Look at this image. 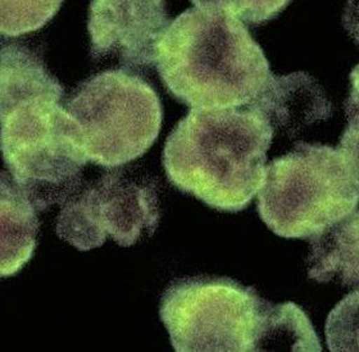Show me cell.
<instances>
[{"mask_svg": "<svg viewBox=\"0 0 359 352\" xmlns=\"http://www.w3.org/2000/svg\"><path fill=\"white\" fill-rule=\"evenodd\" d=\"M196 8L217 10L244 22L261 24L276 18L292 0H190Z\"/></svg>", "mask_w": 359, "mask_h": 352, "instance_id": "cell-15", "label": "cell"}, {"mask_svg": "<svg viewBox=\"0 0 359 352\" xmlns=\"http://www.w3.org/2000/svg\"><path fill=\"white\" fill-rule=\"evenodd\" d=\"M273 132L295 137L316 122L329 120L332 105L321 85L306 72L272 76L262 94L247 105Z\"/></svg>", "mask_w": 359, "mask_h": 352, "instance_id": "cell-9", "label": "cell"}, {"mask_svg": "<svg viewBox=\"0 0 359 352\" xmlns=\"http://www.w3.org/2000/svg\"><path fill=\"white\" fill-rule=\"evenodd\" d=\"M0 151L8 180L36 211L77 192L89 162L75 122L52 98L26 101L0 120Z\"/></svg>", "mask_w": 359, "mask_h": 352, "instance_id": "cell-4", "label": "cell"}, {"mask_svg": "<svg viewBox=\"0 0 359 352\" xmlns=\"http://www.w3.org/2000/svg\"><path fill=\"white\" fill-rule=\"evenodd\" d=\"M154 63L167 90L191 109L245 106L273 76L244 23L196 7L170 22Z\"/></svg>", "mask_w": 359, "mask_h": 352, "instance_id": "cell-1", "label": "cell"}, {"mask_svg": "<svg viewBox=\"0 0 359 352\" xmlns=\"http://www.w3.org/2000/svg\"><path fill=\"white\" fill-rule=\"evenodd\" d=\"M63 0H0V35L17 38L41 29Z\"/></svg>", "mask_w": 359, "mask_h": 352, "instance_id": "cell-14", "label": "cell"}, {"mask_svg": "<svg viewBox=\"0 0 359 352\" xmlns=\"http://www.w3.org/2000/svg\"><path fill=\"white\" fill-rule=\"evenodd\" d=\"M357 153L299 141L264 171L258 213L284 239H309L358 206Z\"/></svg>", "mask_w": 359, "mask_h": 352, "instance_id": "cell-3", "label": "cell"}, {"mask_svg": "<svg viewBox=\"0 0 359 352\" xmlns=\"http://www.w3.org/2000/svg\"><path fill=\"white\" fill-rule=\"evenodd\" d=\"M65 111L75 122L88 160L107 169L149 150L163 115L156 90L125 69L104 71L80 83Z\"/></svg>", "mask_w": 359, "mask_h": 352, "instance_id": "cell-5", "label": "cell"}, {"mask_svg": "<svg viewBox=\"0 0 359 352\" xmlns=\"http://www.w3.org/2000/svg\"><path fill=\"white\" fill-rule=\"evenodd\" d=\"M264 304L235 279L195 276L167 286L159 315L175 351H255Z\"/></svg>", "mask_w": 359, "mask_h": 352, "instance_id": "cell-6", "label": "cell"}, {"mask_svg": "<svg viewBox=\"0 0 359 352\" xmlns=\"http://www.w3.org/2000/svg\"><path fill=\"white\" fill-rule=\"evenodd\" d=\"M308 276L320 283H358V210L309 237Z\"/></svg>", "mask_w": 359, "mask_h": 352, "instance_id": "cell-10", "label": "cell"}, {"mask_svg": "<svg viewBox=\"0 0 359 352\" xmlns=\"http://www.w3.org/2000/svg\"><path fill=\"white\" fill-rule=\"evenodd\" d=\"M170 24L165 0H93L88 30L94 60H118L122 67H150Z\"/></svg>", "mask_w": 359, "mask_h": 352, "instance_id": "cell-8", "label": "cell"}, {"mask_svg": "<svg viewBox=\"0 0 359 352\" xmlns=\"http://www.w3.org/2000/svg\"><path fill=\"white\" fill-rule=\"evenodd\" d=\"M255 351L321 352L320 338L304 311L294 302L266 301L255 335Z\"/></svg>", "mask_w": 359, "mask_h": 352, "instance_id": "cell-13", "label": "cell"}, {"mask_svg": "<svg viewBox=\"0 0 359 352\" xmlns=\"http://www.w3.org/2000/svg\"><path fill=\"white\" fill-rule=\"evenodd\" d=\"M63 92L38 54L18 44L0 49V120L20 104L38 98L62 100Z\"/></svg>", "mask_w": 359, "mask_h": 352, "instance_id": "cell-11", "label": "cell"}, {"mask_svg": "<svg viewBox=\"0 0 359 352\" xmlns=\"http://www.w3.org/2000/svg\"><path fill=\"white\" fill-rule=\"evenodd\" d=\"M159 218L157 181L116 169L63 204L57 234L79 251L103 246L108 236L122 248H130L154 234Z\"/></svg>", "mask_w": 359, "mask_h": 352, "instance_id": "cell-7", "label": "cell"}, {"mask_svg": "<svg viewBox=\"0 0 359 352\" xmlns=\"http://www.w3.org/2000/svg\"><path fill=\"white\" fill-rule=\"evenodd\" d=\"M38 211L0 173V278L18 273L36 248Z\"/></svg>", "mask_w": 359, "mask_h": 352, "instance_id": "cell-12", "label": "cell"}, {"mask_svg": "<svg viewBox=\"0 0 359 352\" xmlns=\"http://www.w3.org/2000/svg\"><path fill=\"white\" fill-rule=\"evenodd\" d=\"M273 129L250 108L191 109L167 137L165 174L213 209H245L264 181Z\"/></svg>", "mask_w": 359, "mask_h": 352, "instance_id": "cell-2", "label": "cell"}]
</instances>
